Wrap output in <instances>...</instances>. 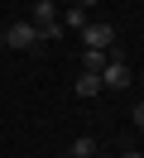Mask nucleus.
I'll list each match as a JSON object with an SVG mask.
<instances>
[{"label":"nucleus","mask_w":144,"mask_h":158,"mask_svg":"<svg viewBox=\"0 0 144 158\" xmlns=\"http://www.w3.org/2000/svg\"><path fill=\"white\" fill-rule=\"evenodd\" d=\"M120 158H144V153H134V148H130V153H120Z\"/></svg>","instance_id":"obj_10"},{"label":"nucleus","mask_w":144,"mask_h":158,"mask_svg":"<svg viewBox=\"0 0 144 158\" xmlns=\"http://www.w3.org/2000/svg\"><path fill=\"white\" fill-rule=\"evenodd\" d=\"M72 91H77V96H82V101H91V96H101V77H96V72H82V77L72 81Z\"/></svg>","instance_id":"obj_5"},{"label":"nucleus","mask_w":144,"mask_h":158,"mask_svg":"<svg viewBox=\"0 0 144 158\" xmlns=\"http://www.w3.org/2000/svg\"><path fill=\"white\" fill-rule=\"evenodd\" d=\"M130 120H134V125L144 129V101H134V110H130Z\"/></svg>","instance_id":"obj_8"},{"label":"nucleus","mask_w":144,"mask_h":158,"mask_svg":"<svg viewBox=\"0 0 144 158\" xmlns=\"http://www.w3.org/2000/svg\"><path fill=\"white\" fill-rule=\"evenodd\" d=\"M106 58H111V53H96V48H82V72H96V77H101Z\"/></svg>","instance_id":"obj_6"},{"label":"nucleus","mask_w":144,"mask_h":158,"mask_svg":"<svg viewBox=\"0 0 144 158\" xmlns=\"http://www.w3.org/2000/svg\"><path fill=\"white\" fill-rule=\"evenodd\" d=\"M67 153H72V158H91V153H96V139H86V134H77L72 144H67Z\"/></svg>","instance_id":"obj_7"},{"label":"nucleus","mask_w":144,"mask_h":158,"mask_svg":"<svg viewBox=\"0 0 144 158\" xmlns=\"http://www.w3.org/2000/svg\"><path fill=\"white\" fill-rule=\"evenodd\" d=\"M91 158H106V153H91Z\"/></svg>","instance_id":"obj_12"},{"label":"nucleus","mask_w":144,"mask_h":158,"mask_svg":"<svg viewBox=\"0 0 144 158\" xmlns=\"http://www.w3.org/2000/svg\"><path fill=\"white\" fill-rule=\"evenodd\" d=\"M5 43H10L15 53H24V48H38V29H34L29 19H15V24L5 29Z\"/></svg>","instance_id":"obj_2"},{"label":"nucleus","mask_w":144,"mask_h":158,"mask_svg":"<svg viewBox=\"0 0 144 158\" xmlns=\"http://www.w3.org/2000/svg\"><path fill=\"white\" fill-rule=\"evenodd\" d=\"M125 86H130V67L111 53V58H106V67H101V91H125Z\"/></svg>","instance_id":"obj_3"},{"label":"nucleus","mask_w":144,"mask_h":158,"mask_svg":"<svg viewBox=\"0 0 144 158\" xmlns=\"http://www.w3.org/2000/svg\"><path fill=\"white\" fill-rule=\"evenodd\" d=\"M0 48H5V43H0Z\"/></svg>","instance_id":"obj_13"},{"label":"nucleus","mask_w":144,"mask_h":158,"mask_svg":"<svg viewBox=\"0 0 144 158\" xmlns=\"http://www.w3.org/2000/svg\"><path fill=\"white\" fill-rule=\"evenodd\" d=\"M111 43H115V29L106 19H91L82 29V48H96V53H111Z\"/></svg>","instance_id":"obj_1"},{"label":"nucleus","mask_w":144,"mask_h":158,"mask_svg":"<svg viewBox=\"0 0 144 158\" xmlns=\"http://www.w3.org/2000/svg\"><path fill=\"white\" fill-rule=\"evenodd\" d=\"M139 91H144V77H139Z\"/></svg>","instance_id":"obj_11"},{"label":"nucleus","mask_w":144,"mask_h":158,"mask_svg":"<svg viewBox=\"0 0 144 158\" xmlns=\"http://www.w3.org/2000/svg\"><path fill=\"white\" fill-rule=\"evenodd\" d=\"M58 24H63V34H67V29L82 34V29H86V10H82V5H63V10H58Z\"/></svg>","instance_id":"obj_4"},{"label":"nucleus","mask_w":144,"mask_h":158,"mask_svg":"<svg viewBox=\"0 0 144 158\" xmlns=\"http://www.w3.org/2000/svg\"><path fill=\"white\" fill-rule=\"evenodd\" d=\"M72 5H82V10H91V5H101V0H72Z\"/></svg>","instance_id":"obj_9"}]
</instances>
